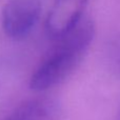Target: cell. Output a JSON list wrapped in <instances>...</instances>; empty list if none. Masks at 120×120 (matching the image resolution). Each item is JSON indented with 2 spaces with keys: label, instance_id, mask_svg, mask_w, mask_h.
<instances>
[{
  "label": "cell",
  "instance_id": "5",
  "mask_svg": "<svg viewBox=\"0 0 120 120\" xmlns=\"http://www.w3.org/2000/svg\"><path fill=\"white\" fill-rule=\"evenodd\" d=\"M117 120H120V109H119V112H118V115H117Z\"/></svg>",
  "mask_w": 120,
  "mask_h": 120
},
{
  "label": "cell",
  "instance_id": "2",
  "mask_svg": "<svg viewBox=\"0 0 120 120\" xmlns=\"http://www.w3.org/2000/svg\"><path fill=\"white\" fill-rule=\"evenodd\" d=\"M42 11L40 0H8L1 12V25L8 38H25L37 24Z\"/></svg>",
  "mask_w": 120,
  "mask_h": 120
},
{
  "label": "cell",
  "instance_id": "1",
  "mask_svg": "<svg viewBox=\"0 0 120 120\" xmlns=\"http://www.w3.org/2000/svg\"><path fill=\"white\" fill-rule=\"evenodd\" d=\"M94 36V22L83 16L71 29L54 38L53 48L30 78V87L44 92L66 80L80 65Z\"/></svg>",
  "mask_w": 120,
  "mask_h": 120
},
{
  "label": "cell",
  "instance_id": "3",
  "mask_svg": "<svg viewBox=\"0 0 120 120\" xmlns=\"http://www.w3.org/2000/svg\"><path fill=\"white\" fill-rule=\"evenodd\" d=\"M89 0H55L46 20V30L52 38H56L75 25L83 16Z\"/></svg>",
  "mask_w": 120,
  "mask_h": 120
},
{
  "label": "cell",
  "instance_id": "4",
  "mask_svg": "<svg viewBox=\"0 0 120 120\" xmlns=\"http://www.w3.org/2000/svg\"><path fill=\"white\" fill-rule=\"evenodd\" d=\"M61 106L55 98L36 97L22 102L5 120H60Z\"/></svg>",
  "mask_w": 120,
  "mask_h": 120
}]
</instances>
